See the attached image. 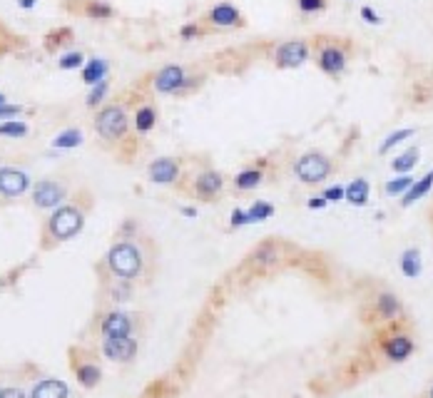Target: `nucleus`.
Returning a JSON list of instances; mask_svg holds the SVG:
<instances>
[{
    "instance_id": "23",
    "label": "nucleus",
    "mask_w": 433,
    "mask_h": 398,
    "mask_svg": "<svg viewBox=\"0 0 433 398\" xmlns=\"http://www.w3.org/2000/svg\"><path fill=\"white\" fill-rule=\"evenodd\" d=\"M75 376H78V383L82 388H95L103 381V368L98 363H80V366H75Z\"/></svg>"
},
{
    "instance_id": "9",
    "label": "nucleus",
    "mask_w": 433,
    "mask_h": 398,
    "mask_svg": "<svg viewBox=\"0 0 433 398\" xmlns=\"http://www.w3.org/2000/svg\"><path fill=\"white\" fill-rule=\"evenodd\" d=\"M192 189H195V197L202 199V202H214V199L224 192V175L212 167L202 169L200 175L195 177Z\"/></svg>"
},
{
    "instance_id": "14",
    "label": "nucleus",
    "mask_w": 433,
    "mask_h": 398,
    "mask_svg": "<svg viewBox=\"0 0 433 398\" xmlns=\"http://www.w3.org/2000/svg\"><path fill=\"white\" fill-rule=\"evenodd\" d=\"M209 25L214 28H242L245 25V15L239 12V8H234L232 3H220L204 15Z\"/></svg>"
},
{
    "instance_id": "28",
    "label": "nucleus",
    "mask_w": 433,
    "mask_h": 398,
    "mask_svg": "<svg viewBox=\"0 0 433 398\" xmlns=\"http://www.w3.org/2000/svg\"><path fill=\"white\" fill-rule=\"evenodd\" d=\"M416 135V130H411V127H406V130H396V132H391L389 137L381 142V147H378V155H386V152H391L394 147L403 145L406 139H411Z\"/></svg>"
},
{
    "instance_id": "35",
    "label": "nucleus",
    "mask_w": 433,
    "mask_h": 398,
    "mask_svg": "<svg viewBox=\"0 0 433 398\" xmlns=\"http://www.w3.org/2000/svg\"><path fill=\"white\" fill-rule=\"evenodd\" d=\"M105 95H107V80H103V83H98L92 87V92L87 95V105H90V107H98Z\"/></svg>"
},
{
    "instance_id": "3",
    "label": "nucleus",
    "mask_w": 433,
    "mask_h": 398,
    "mask_svg": "<svg viewBox=\"0 0 433 398\" xmlns=\"http://www.w3.org/2000/svg\"><path fill=\"white\" fill-rule=\"evenodd\" d=\"M294 177L304 184H321L324 180H329V175L334 172V162H331L324 152H306L294 162Z\"/></svg>"
},
{
    "instance_id": "43",
    "label": "nucleus",
    "mask_w": 433,
    "mask_h": 398,
    "mask_svg": "<svg viewBox=\"0 0 433 398\" xmlns=\"http://www.w3.org/2000/svg\"><path fill=\"white\" fill-rule=\"evenodd\" d=\"M306 207H309V209H326V207H329V202H326V197H311L309 202H306Z\"/></svg>"
},
{
    "instance_id": "27",
    "label": "nucleus",
    "mask_w": 433,
    "mask_h": 398,
    "mask_svg": "<svg viewBox=\"0 0 433 398\" xmlns=\"http://www.w3.org/2000/svg\"><path fill=\"white\" fill-rule=\"evenodd\" d=\"M107 296H110V302H115V304L130 302L134 296L132 282H127V279H115V282L110 284V289H107Z\"/></svg>"
},
{
    "instance_id": "24",
    "label": "nucleus",
    "mask_w": 433,
    "mask_h": 398,
    "mask_svg": "<svg viewBox=\"0 0 433 398\" xmlns=\"http://www.w3.org/2000/svg\"><path fill=\"white\" fill-rule=\"evenodd\" d=\"M418 159H421V152L416 150V147H411V150L401 152L398 157H394V162H391V169H394L396 175H411V172H414V167L418 164Z\"/></svg>"
},
{
    "instance_id": "25",
    "label": "nucleus",
    "mask_w": 433,
    "mask_h": 398,
    "mask_svg": "<svg viewBox=\"0 0 433 398\" xmlns=\"http://www.w3.org/2000/svg\"><path fill=\"white\" fill-rule=\"evenodd\" d=\"M154 125H157V112H154L152 105H142L137 112H134V130L140 135L152 132Z\"/></svg>"
},
{
    "instance_id": "18",
    "label": "nucleus",
    "mask_w": 433,
    "mask_h": 398,
    "mask_svg": "<svg viewBox=\"0 0 433 398\" xmlns=\"http://www.w3.org/2000/svg\"><path fill=\"white\" fill-rule=\"evenodd\" d=\"M67 396H70V388H67V383L60 379L37 381L30 391V398H67Z\"/></svg>"
},
{
    "instance_id": "34",
    "label": "nucleus",
    "mask_w": 433,
    "mask_h": 398,
    "mask_svg": "<svg viewBox=\"0 0 433 398\" xmlns=\"http://www.w3.org/2000/svg\"><path fill=\"white\" fill-rule=\"evenodd\" d=\"M297 6H299V10L306 12V15H314V12L326 10V0H297Z\"/></svg>"
},
{
    "instance_id": "33",
    "label": "nucleus",
    "mask_w": 433,
    "mask_h": 398,
    "mask_svg": "<svg viewBox=\"0 0 433 398\" xmlns=\"http://www.w3.org/2000/svg\"><path fill=\"white\" fill-rule=\"evenodd\" d=\"M85 15H90V18H112L115 10L110 6H105V3L90 0V3H85Z\"/></svg>"
},
{
    "instance_id": "6",
    "label": "nucleus",
    "mask_w": 433,
    "mask_h": 398,
    "mask_svg": "<svg viewBox=\"0 0 433 398\" xmlns=\"http://www.w3.org/2000/svg\"><path fill=\"white\" fill-rule=\"evenodd\" d=\"M100 351H103L105 358H110L115 363H130L137 356L140 344H137L134 336H105L103 344H100Z\"/></svg>"
},
{
    "instance_id": "31",
    "label": "nucleus",
    "mask_w": 433,
    "mask_h": 398,
    "mask_svg": "<svg viewBox=\"0 0 433 398\" xmlns=\"http://www.w3.org/2000/svg\"><path fill=\"white\" fill-rule=\"evenodd\" d=\"M274 205L272 202H254V205L249 207V217H251V222H267V219H272L274 217Z\"/></svg>"
},
{
    "instance_id": "8",
    "label": "nucleus",
    "mask_w": 433,
    "mask_h": 398,
    "mask_svg": "<svg viewBox=\"0 0 433 398\" xmlns=\"http://www.w3.org/2000/svg\"><path fill=\"white\" fill-rule=\"evenodd\" d=\"M187 80H189V73L182 65H165L157 70L152 85H154V90L162 92V95H175V92H184Z\"/></svg>"
},
{
    "instance_id": "13",
    "label": "nucleus",
    "mask_w": 433,
    "mask_h": 398,
    "mask_svg": "<svg viewBox=\"0 0 433 398\" xmlns=\"http://www.w3.org/2000/svg\"><path fill=\"white\" fill-rule=\"evenodd\" d=\"M65 199V187H62L60 182H53V180H43L37 182L35 189H33V202L35 207L40 209H53L58 207Z\"/></svg>"
},
{
    "instance_id": "11",
    "label": "nucleus",
    "mask_w": 433,
    "mask_h": 398,
    "mask_svg": "<svg viewBox=\"0 0 433 398\" xmlns=\"http://www.w3.org/2000/svg\"><path fill=\"white\" fill-rule=\"evenodd\" d=\"M182 175V162L177 157H157L147 167V177L154 184H172Z\"/></svg>"
},
{
    "instance_id": "37",
    "label": "nucleus",
    "mask_w": 433,
    "mask_h": 398,
    "mask_svg": "<svg viewBox=\"0 0 433 398\" xmlns=\"http://www.w3.org/2000/svg\"><path fill=\"white\" fill-rule=\"evenodd\" d=\"M82 53H67V55H62L60 58V67L62 70H75V67H80L82 65Z\"/></svg>"
},
{
    "instance_id": "4",
    "label": "nucleus",
    "mask_w": 433,
    "mask_h": 398,
    "mask_svg": "<svg viewBox=\"0 0 433 398\" xmlns=\"http://www.w3.org/2000/svg\"><path fill=\"white\" fill-rule=\"evenodd\" d=\"M95 130L107 142H117L127 135V112L123 105H107L95 117Z\"/></svg>"
},
{
    "instance_id": "5",
    "label": "nucleus",
    "mask_w": 433,
    "mask_h": 398,
    "mask_svg": "<svg viewBox=\"0 0 433 398\" xmlns=\"http://www.w3.org/2000/svg\"><path fill=\"white\" fill-rule=\"evenodd\" d=\"M381 354L389 363H406L416 354V338L403 329H394L381 344Z\"/></svg>"
},
{
    "instance_id": "21",
    "label": "nucleus",
    "mask_w": 433,
    "mask_h": 398,
    "mask_svg": "<svg viewBox=\"0 0 433 398\" xmlns=\"http://www.w3.org/2000/svg\"><path fill=\"white\" fill-rule=\"evenodd\" d=\"M371 197V184L366 177H356L346 184V202L354 207H364Z\"/></svg>"
},
{
    "instance_id": "2",
    "label": "nucleus",
    "mask_w": 433,
    "mask_h": 398,
    "mask_svg": "<svg viewBox=\"0 0 433 398\" xmlns=\"http://www.w3.org/2000/svg\"><path fill=\"white\" fill-rule=\"evenodd\" d=\"M85 227V214L78 207H58L48 219V236L53 241H67L78 236Z\"/></svg>"
},
{
    "instance_id": "7",
    "label": "nucleus",
    "mask_w": 433,
    "mask_h": 398,
    "mask_svg": "<svg viewBox=\"0 0 433 398\" xmlns=\"http://www.w3.org/2000/svg\"><path fill=\"white\" fill-rule=\"evenodd\" d=\"M309 60V42L304 40H287L276 45L274 50V65L281 70H294V67H301Z\"/></svg>"
},
{
    "instance_id": "38",
    "label": "nucleus",
    "mask_w": 433,
    "mask_h": 398,
    "mask_svg": "<svg viewBox=\"0 0 433 398\" xmlns=\"http://www.w3.org/2000/svg\"><path fill=\"white\" fill-rule=\"evenodd\" d=\"M324 197H326V202H342V199H346V187H342V184H331V187L324 189Z\"/></svg>"
},
{
    "instance_id": "40",
    "label": "nucleus",
    "mask_w": 433,
    "mask_h": 398,
    "mask_svg": "<svg viewBox=\"0 0 433 398\" xmlns=\"http://www.w3.org/2000/svg\"><path fill=\"white\" fill-rule=\"evenodd\" d=\"M361 18L366 20L369 25H381V23H384V18H381V15H378V12L373 10L371 6H364V8H361Z\"/></svg>"
},
{
    "instance_id": "42",
    "label": "nucleus",
    "mask_w": 433,
    "mask_h": 398,
    "mask_svg": "<svg viewBox=\"0 0 433 398\" xmlns=\"http://www.w3.org/2000/svg\"><path fill=\"white\" fill-rule=\"evenodd\" d=\"M20 112V107H15V105H8L3 103L0 105V120H8V117H15Z\"/></svg>"
},
{
    "instance_id": "44",
    "label": "nucleus",
    "mask_w": 433,
    "mask_h": 398,
    "mask_svg": "<svg viewBox=\"0 0 433 398\" xmlns=\"http://www.w3.org/2000/svg\"><path fill=\"white\" fill-rule=\"evenodd\" d=\"M182 214H184V217H189V219H195L197 217V209H192V207H184Z\"/></svg>"
},
{
    "instance_id": "22",
    "label": "nucleus",
    "mask_w": 433,
    "mask_h": 398,
    "mask_svg": "<svg viewBox=\"0 0 433 398\" xmlns=\"http://www.w3.org/2000/svg\"><path fill=\"white\" fill-rule=\"evenodd\" d=\"M264 182V169L262 167H247L242 169L237 177H234V187L239 192H249V189H256Z\"/></svg>"
},
{
    "instance_id": "15",
    "label": "nucleus",
    "mask_w": 433,
    "mask_h": 398,
    "mask_svg": "<svg viewBox=\"0 0 433 398\" xmlns=\"http://www.w3.org/2000/svg\"><path fill=\"white\" fill-rule=\"evenodd\" d=\"M373 311L381 321H398L403 316V304L394 291H378L376 299H373Z\"/></svg>"
},
{
    "instance_id": "20",
    "label": "nucleus",
    "mask_w": 433,
    "mask_h": 398,
    "mask_svg": "<svg viewBox=\"0 0 433 398\" xmlns=\"http://www.w3.org/2000/svg\"><path fill=\"white\" fill-rule=\"evenodd\" d=\"M279 259H281V249L276 241H264V244H259V247L251 252V264H254L256 269H267V266L276 264Z\"/></svg>"
},
{
    "instance_id": "12",
    "label": "nucleus",
    "mask_w": 433,
    "mask_h": 398,
    "mask_svg": "<svg viewBox=\"0 0 433 398\" xmlns=\"http://www.w3.org/2000/svg\"><path fill=\"white\" fill-rule=\"evenodd\" d=\"M30 187V180L25 175L23 169L18 167H0V194L8 199L20 197V194L28 192Z\"/></svg>"
},
{
    "instance_id": "30",
    "label": "nucleus",
    "mask_w": 433,
    "mask_h": 398,
    "mask_svg": "<svg viewBox=\"0 0 433 398\" xmlns=\"http://www.w3.org/2000/svg\"><path fill=\"white\" fill-rule=\"evenodd\" d=\"M411 184H414V177H411V175H396L394 180L386 182L384 189H386V194H389V197H401V194L406 192Z\"/></svg>"
},
{
    "instance_id": "16",
    "label": "nucleus",
    "mask_w": 433,
    "mask_h": 398,
    "mask_svg": "<svg viewBox=\"0 0 433 398\" xmlns=\"http://www.w3.org/2000/svg\"><path fill=\"white\" fill-rule=\"evenodd\" d=\"M317 62H319V67H321V73L339 75L346 70V50L339 48V45H326V48L319 50Z\"/></svg>"
},
{
    "instance_id": "29",
    "label": "nucleus",
    "mask_w": 433,
    "mask_h": 398,
    "mask_svg": "<svg viewBox=\"0 0 433 398\" xmlns=\"http://www.w3.org/2000/svg\"><path fill=\"white\" fill-rule=\"evenodd\" d=\"M82 145V132L80 130H65L53 139V147H60V150H73V147Z\"/></svg>"
},
{
    "instance_id": "17",
    "label": "nucleus",
    "mask_w": 433,
    "mask_h": 398,
    "mask_svg": "<svg viewBox=\"0 0 433 398\" xmlns=\"http://www.w3.org/2000/svg\"><path fill=\"white\" fill-rule=\"evenodd\" d=\"M431 189H433V169H431V172H426L421 180H414V184H411V187L406 189L401 197H398V199H401V207H403V209H406V207H414L416 202L426 197Z\"/></svg>"
},
{
    "instance_id": "47",
    "label": "nucleus",
    "mask_w": 433,
    "mask_h": 398,
    "mask_svg": "<svg viewBox=\"0 0 433 398\" xmlns=\"http://www.w3.org/2000/svg\"><path fill=\"white\" fill-rule=\"evenodd\" d=\"M3 103H6V95H3V92H0V105H3Z\"/></svg>"
},
{
    "instance_id": "10",
    "label": "nucleus",
    "mask_w": 433,
    "mask_h": 398,
    "mask_svg": "<svg viewBox=\"0 0 433 398\" xmlns=\"http://www.w3.org/2000/svg\"><path fill=\"white\" fill-rule=\"evenodd\" d=\"M134 329H137V321L132 314L127 311H107V314L100 319V334L103 336H134Z\"/></svg>"
},
{
    "instance_id": "41",
    "label": "nucleus",
    "mask_w": 433,
    "mask_h": 398,
    "mask_svg": "<svg viewBox=\"0 0 433 398\" xmlns=\"http://www.w3.org/2000/svg\"><path fill=\"white\" fill-rule=\"evenodd\" d=\"M0 398H28V396H25V391H20V388L6 386V388H0Z\"/></svg>"
},
{
    "instance_id": "39",
    "label": "nucleus",
    "mask_w": 433,
    "mask_h": 398,
    "mask_svg": "<svg viewBox=\"0 0 433 398\" xmlns=\"http://www.w3.org/2000/svg\"><path fill=\"white\" fill-rule=\"evenodd\" d=\"M202 33H204V28H202L200 23H187L179 28V37H182V40H195V37H200Z\"/></svg>"
},
{
    "instance_id": "26",
    "label": "nucleus",
    "mask_w": 433,
    "mask_h": 398,
    "mask_svg": "<svg viewBox=\"0 0 433 398\" xmlns=\"http://www.w3.org/2000/svg\"><path fill=\"white\" fill-rule=\"evenodd\" d=\"M105 75H107V62L100 60V58H92V60L87 62L85 67H82V83H85V85L103 83Z\"/></svg>"
},
{
    "instance_id": "32",
    "label": "nucleus",
    "mask_w": 433,
    "mask_h": 398,
    "mask_svg": "<svg viewBox=\"0 0 433 398\" xmlns=\"http://www.w3.org/2000/svg\"><path fill=\"white\" fill-rule=\"evenodd\" d=\"M28 125L23 122H0V137H25Z\"/></svg>"
},
{
    "instance_id": "45",
    "label": "nucleus",
    "mask_w": 433,
    "mask_h": 398,
    "mask_svg": "<svg viewBox=\"0 0 433 398\" xmlns=\"http://www.w3.org/2000/svg\"><path fill=\"white\" fill-rule=\"evenodd\" d=\"M20 6H23V8H33V6H35V0H20Z\"/></svg>"
},
{
    "instance_id": "46",
    "label": "nucleus",
    "mask_w": 433,
    "mask_h": 398,
    "mask_svg": "<svg viewBox=\"0 0 433 398\" xmlns=\"http://www.w3.org/2000/svg\"><path fill=\"white\" fill-rule=\"evenodd\" d=\"M428 398H433V383H431V388H428Z\"/></svg>"
},
{
    "instance_id": "19",
    "label": "nucleus",
    "mask_w": 433,
    "mask_h": 398,
    "mask_svg": "<svg viewBox=\"0 0 433 398\" xmlns=\"http://www.w3.org/2000/svg\"><path fill=\"white\" fill-rule=\"evenodd\" d=\"M398 269L406 279H418L423 272V259H421V252L416 247L403 249L401 257H398Z\"/></svg>"
},
{
    "instance_id": "36",
    "label": "nucleus",
    "mask_w": 433,
    "mask_h": 398,
    "mask_svg": "<svg viewBox=\"0 0 433 398\" xmlns=\"http://www.w3.org/2000/svg\"><path fill=\"white\" fill-rule=\"evenodd\" d=\"M247 224H254L249 217V209H234L232 214H229V227H232V230H237V227H247Z\"/></svg>"
},
{
    "instance_id": "1",
    "label": "nucleus",
    "mask_w": 433,
    "mask_h": 398,
    "mask_svg": "<svg viewBox=\"0 0 433 398\" xmlns=\"http://www.w3.org/2000/svg\"><path fill=\"white\" fill-rule=\"evenodd\" d=\"M105 264H107V269L115 279L137 282L145 274V254L134 241L123 239L110 247V252L105 257Z\"/></svg>"
}]
</instances>
